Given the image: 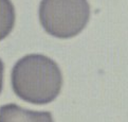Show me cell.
I'll list each match as a JSON object with an SVG mask.
<instances>
[{
  "label": "cell",
  "mask_w": 128,
  "mask_h": 122,
  "mask_svg": "<svg viewBox=\"0 0 128 122\" xmlns=\"http://www.w3.org/2000/svg\"><path fill=\"white\" fill-rule=\"evenodd\" d=\"M15 24V10L11 0H0V40L11 33Z\"/></svg>",
  "instance_id": "277c9868"
},
{
  "label": "cell",
  "mask_w": 128,
  "mask_h": 122,
  "mask_svg": "<svg viewBox=\"0 0 128 122\" xmlns=\"http://www.w3.org/2000/svg\"><path fill=\"white\" fill-rule=\"evenodd\" d=\"M12 86L24 101L47 104L60 92L62 74L52 58L42 54H29L15 64L12 70Z\"/></svg>",
  "instance_id": "6da1fadb"
},
{
  "label": "cell",
  "mask_w": 128,
  "mask_h": 122,
  "mask_svg": "<svg viewBox=\"0 0 128 122\" xmlns=\"http://www.w3.org/2000/svg\"><path fill=\"white\" fill-rule=\"evenodd\" d=\"M3 63L0 60V92H1V89H2V82H3Z\"/></svg>",
  "instance_id": "5b68a950"
},
{
  "label": "cell",
  "mask_w": 128,
  "mask_h": 122,
  "mask_svg": "<svg viewBox=\"0 0 128 122\" xmlns=\"http://www.w3.org/2000/svg\"><path fill=\"white\" fill-rule=\"evenodd\" d=\"M0 122H54L50 111L24 109L17 104L0 107Z\"/></svg>",
  "instance_id": "3957f363"
},
{
  "label": "cell",
  "mask_w": 128,
  "mask_h": 122,
  "mask_svg": "<svg viewBox=\"0 0 128 122\" xmlns=\"http://www.w3.org/2000/svg\"><path fill=\"white\" fill-rule=\"evenodd\" d=\"M88 0H42L39 20L46 32L57 38L80 34L89 21Z\"/></svg>",
  "instance_id": "7a4b0ae2"
}]
</instances>
